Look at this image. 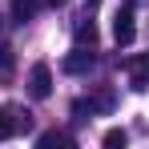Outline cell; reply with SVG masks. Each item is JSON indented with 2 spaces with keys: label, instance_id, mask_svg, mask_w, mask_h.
Listing matches in <instances>:
<instances>
[{
  "label": "cell",
  "instance_id": "1",
  "mask_svg": "<svg viewBox=\"0 0 149 149\" xmlns=\"http://www.w3.org/2000/svg\"><path fill=\"white\" fill-rule=\"evenodd\" d=\"M125 73H129V89H133V93H145L149 89V52L129 56V61H125Z\"/></svg>",
  "mask_w": 149,
  "mask_h": 149
},
{
  "label": "cell",
  "instance_id": "2",
  "mask_svg": "<svg viewBox=\"0 0 149 149\" xmlns=\"http://www.w3.org/2000/svg\"><path fill=\"white\" fill-rule=\"evenodd\" d=\"M28 93H32V101H45L52 93V69L49 65H32V73H28Z\"/></svg>",
  "mask_w": 149,
  "mask_h": 149
},
{
  "label": "cell",
  "instance_id": "3",
  "mask_svg": "<svg viewBox=\"0 0 149 149\" xmlns=\"http://www.w3.org/2000/svg\"><path fill=\"white\" fill-rule=\"evenodd\" d=\"M133 36H137V24H133V8H117V16H113V40L117 45H133Z\"/></svg>",
  "mask_w": 149,
  "mask_h": 149
},
{
  "label": "cell",
  "instance_id": "4",
  "mask_svg": "<svg viewBox=\"0 0 149 149\" xmlns=\"http://www.w3.org/2000/svg\"><path fill=\"white\" fill-rule=\"evenodd\" d=\"M61 69H65L69 77H81V73H89V69H93V49H85V45H77V49L69 52L65 61H61Z\"/></svg>",
  "mask_w": 149,
  "mask_h": 149
},
{
  "label": "cell",
  "instance_id": "5",
  "mask_svg": "<svg viewBox=\"0 0 149 149\" xmlns=\"http://www.w3.org/2000/svg\"><path fill=\"white\" fill-rule=\"evenodd\" d=\"M105 113V109H113V93H109V89H101L97 97H89V101H77L73 105V113Z\"/></svg>",
  "mask_w": 149,
  "mask_h": 149
},
{
  "label": "cell",
  "instance_id": "6",
  "mask_svg": "<svg viewBox=\"0 0 149 149\" xmlns=\"http://www.w3.org/2000/svg\"><path fill=\"white\" fill-rule=\"evenodd\" d=\"M73 36H77V45H85V49H97V24H93L89 16H81V20H77Z\"/></svg>",
  "mask_w": 149,
  "mask_h": 149
},
{
  "label": "cell",
  "instance_id": "7",
  "mask_svg": "<svg viewBox=\"0 0 149 149\" xmlns=\"http://www.w3.org/2000/svg\"><path fill=\"white\" fill-rule=\"evenodd\" d=\"M20 125H24V129H28V125H32V121H28V113H24V117H20V121H16V117H12V113H8V109L0 105V141H8V137H12V133H16Z\"/></svg>",
  "mask_w": 149,
  "mask_h": 149
},
{
  "label": "cell",
  "instance_id": "8",
  "mask_svg": "<svg viewBox=\"0 0 149 149\" xmlns=\"http://www.w3.org/2000/svg\"><path fill=\"white\" fill-rule=\"evenodd\" d=\"M36 8H40V0H12V20L16 24H28L36 16Z\"/></svg>",
  "mask_w": 149,
  "mask_h": 149
},
{
  "label": "cell",
  "instance_id": "9",
  "mask_svg": "<svg viewBox=\"0 0 149 149\" xmlns=\"http://www.w3.org/2000/svg\"><path fill=\"white\" fill-rule=\"evenodd\" d=\"M36 145H40V149H52V145H73V137L52 129V133H40V137H36Z\"/></svg>",
  "mask_w": 149,
  "mask_h": 149
},
{
  "label": "cell",
  "instance_id": "10",
  "mask_svg": "<svg viewBox=\"0 0 149 149\" xmlns=\"http://www.w3.org/2000/svg\"><path fill=\"white\" fill-rule=\"evenodd\" d=\"M125 141H129V133H125V129H109V133H105V145H109V149H121Z\"/></svg>",
  "mask_w": 149,
  "mask_h": 149
},
{
  "label": "cell",
  "instance_id": "11",
  "mask_svg": "<svg viewBox=\"0 0 149 149\" xmlns=\"http://www.w3.org/2000/svg\"><path fill=\"white\" fill-rule=\"evenodd\" d=\"M0 73H12V49L8 45L0 49Z\"/></svg>",
  "mask_w": 149,
  "mask_h": 149
},
{
  "label": "cell",
  "instance_id": "12",
  "mask_svg": "<svg viewBox=\"0 0 149 149\" xmlns=\"http://www.w3.org/2000/svg\"><path fill=\"white\" fill-rule=\"evenodd\" d=\"M40 4H49V8H61V4H65V0H40Z\"/></svg>",
  "mask_w": 149,
  "mask_h": 149
},
{
  "label": "cell",
  "instance_id": "13",
  "mask_svg": "<svg viewBox=\"0 0 149 149\" xmlns=\"http://www.w3.org/2000/svg\"><path fill=\"white\" fill-rule=\"evenodd\" d=\"M89 4H101V0H89Z\"/></svg>",
  "mask_w": 149,
  "mask_h": 149
}]
</instances>
